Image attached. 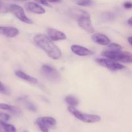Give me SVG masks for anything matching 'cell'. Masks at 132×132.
Returning a JSON list of instances; mask_svg holds the SVG:
<instances>
[{
    "mask_svg": "<svg viewBox=\"0 0 132 132\" xmlns=\"http://www.w3.org/2000/svg\"><path fill=\"white\" fill-rule=\"evenodd\" d=\"M124 7L126 9H130L132 7V3L130 1H126L123 5Z\"/></svg>",
    "mask_w": 132,
    "mask_h": 132,
    "instance_id": "24",
    "label": "cell"
},
{
    "mask_svg": "<svg viewBox=\"0 0 132 132\" xmlns=\"http://www.w3.org/2000/svg\"><path fill=\"white\" fill-rule=\"evenodd\" d=\"M24 7L28 11L34 13V14H43L45 13V9L36 2L29 1V2L26 3Z\"/></svg>",
    "mask_w": 132,
    "mask_h": 132,
    "instance_id": "9",
    "label": "cell"
},
{
    "mask_svg": "<svg viewBox=\"0 0 132 132\" xmlns=\"http://www.w3.org/2000/svg\"><path fill=\"white\" fill-rule=\"evenodd\" d=\"M72 15H75L77 18L79 26L88 33H94L95 30L92 24L90 15L87 12L83 10H73Z\"/></svg>",
    "mask_w": 132,
    "mask_h": 132,
    "instance_id": "2",
    "label": "cell"
},
{
    "mask_svg": "<svg viewBox=\"0 0 132 132\" xmlns=\"http://www.w3.org/2000/svg\"><path fill=\"white\" fill-rule=\"evenodd\" d=\"M92 39L94 42L101 45H108L110 43V40L106 35L101 33H95L93 34Z\"/></svg>",
    "mask_w": 132,
    "mask_h": 132,
    "instance_id": "13",
    "label": "cell"
},
{
    "mask_svg": "<svg viewBox=\"0 0 132 132\" xmlns=\"http://www.w3.org/2000/svg\"><path fill=\"white\" fill-rule=\"evenodd\" d=\"M131 18H130L128 19V20L127 21V23H128V24H129V25L130 26H131Z\"/></svg>",
    "mask_w": 132,
    "mask_h": 132,
    "instance_id": "27",
    "label": "cell"
},
{
    "mask_svg": "<svg viewBox=\"0 0 132 132\" xmlns=\"http://www.w3.org/2000/svg\"><path fill=\"white\" fill-rule=\"evenodd\" d=\"M6 10L12 13L21 21L27 24H33V21L26 15L23 7L17 4H10L6 7Z\"/></svg>",
    "mask_w": 132,
    "mask_h": 132,
    "instance_id": "5",
    "label": "cell"
},
{
    "mask_svg": "<svg viewBox=\"0 0 132 132\" xmlns=\"http://www.w3.org/2000/svg\"><path fill=\"white\" fill-rule=\"evenodd\" d=\"M0 132H1V131H0Z\"/></svg>",
    "mask_w": 132,
    "mask_h": 132,
    "instance_id": "29",
    "label": "cell"
},
{
    "mask_svg": "<svg viewBox=\"0 0 132 132\" xmlns=\"http://www.w3.org/2000/svg\"><path fill=\"white\" fill-rule=\"evenodd\" d=\"M116 18V15L113 13L110 12H104L101 15V19L103 22H110L113 21Z\"/></svg>",
    "mask_w": 132,
    "mask_h": 132,
    "instance_id": "16",
    "label": "cell"
},
{
    "mask_svg": "<svg viewBox=\"0 0 132 132\" xmlns=\"http://www.w3.org/2000/svg\"><path fill=\"white\" fill-rule=\"evenodd\" d=\"M97 63H99L100 65L108 68L111 71H118L125 68V67L121 63H117L113 61L110 60L105 58H99L96 59Z\"/></svg>",
    "mask_w": 132,
    "mask_h": 132,
    "instance_id": "8",
    "label": "cell"
},
{
    "mask_svg": "<svg viewBox=\"0 0 132 132\" xmlns=\"http://www.w3.org/2000/svg\"><path fill=\"white\" fill-rule=\"evenodd\" d=\"M34 41L39 48L54 60H57L61 57V50L46 35L42 34L36 35L34 37Z\"/></svg>",
    "mask_w": 132,
    "mask_h": 132,
    "instance_id": "1",
    "label": "cell"
},
{
    "mask_svg": "<svg viewBox=\"0 0 132 132\" xmlns=\"http://www.w3.org/2000/svg\"><path fill=\"white\" fill-rule=\"evenodd\" d=\"M9 90H8V89L6 88V86H5V85H4L0 81V94H6V95H7V94H9Z\"/></svg>",
    "mask_w": 132,
    "mask_h": 132,
    "instance_id": "22",
    "label": "cell"
},
{
    "mask_svg": "<svg viewBox=\"0 0 132 132\" xmlns=\"http://www.w3.org/2000/svg\"><path fill=\"white\" fill-rule=\"evenodd\" d=\"M39 3L41 4H42V5H45V6H50V5H49V2H48V1H39Z\"/></svg>",
    "mask_w": 132,
    "mask_h": 132,
    "instance_id": "25",
    "label": "cell"
},
{
    "mask_svg": "<svg viewBox=\"0 0 132 132\" xmlns=\"http://www.w3.org/2000/svg\"><path fill=\"white\" fill-rule=\"evenodd\" d=\"M3 5V2H2V1H0V9H1V8H2Z\"/></svg>",
    "mask_w": 132,
    "mask_h": 132,
    "instance_id": "28",
    "label": "cell"
},
{
    "mask_svg": "<svg viewBox=\"0 0 132 132\" xmlns=\"http://www.w3.org/2000/svg\"><path fill=\"white\" fill-rule=\"evenodd\" d=\"M19 101H22L24 103V105H25L26 108L29 110L32 111V112H36L37 111V107L34 104L28 101L27 98H20L19 99Z\"/></svg>",
    "mask_w": 132,
    "mask_h": 132,
    "instance_id": "18",
    "label": "cell"
},
{
    "mask_svg": "<svg viewBox=\"0 0 132 132\" xmlns=\"http://www.w3.org/2000/svg\"><path fill=\"white\" fill-rule=\"evenodd\" d=\"M65 101L67 104L69 105V106L74 107L78 105L79 101L76 97L73 96V95H68L65 97Z\"/></svg>",
    "mask_w": 132,
    "mask_h": 132,
    "instance_id": "19",
    "label": "cell"
},
{
    "mask_svg": "<svg viewBox=\"0 0 132 132\" xmlns=\"http://www.w3.org/2000/svg\"><path fill=\"white\" fill-rule=\"evenodd\" d=\"M68 110L77 119L80 120L84 122H86V123H95V122H99L101 120V117L97 115L88 114V113H82V112L77 110L75 107L68 106Z\"/></svg>",
    "mask_w": 132,
    "mask_h": 132,
    "instance_id": "4",
    "label": "cell"
},
{
    "mask_svg": "<svg viewBox=\"0 0 132 132\" xmlns=\"http://www.w3.org/2000/svg\"><path fill=\"white\" fill-rule=\"evenodd\" d=\"M131 40H132V37H131V36H130V37H128V43H129V44H130V46H131V45H132Z\"/></svg>",
    "mask_w": 132,
    "mask_h": 132,
    "instance_id": "26",
    "label": "cell"
},
{
    "mask_svg": "<svg viewBox=\"0 0 132 132\" xmlns=\"http://www.w3.org/2000/svg\"><path fill=\"white\" fill-rule=\"evenodd\" d=\"M0 119H1V121H3V122L5 121H8L10 119V115L7 114V113H3V112H0Z\"/></svg>",
    "mask_w": 132,
    "mask_h": 132,
    "instance_id": "23",
    "label": "cell"
},
{
    "mask_svg": "<svg viewBox=\"0 0 132 132\" xmlns=\"http://www.w3.org/2000/svg\"><path fill=\"white\" fill-rule=\"evenodd\" d=\"M108 48H109V50H112V51H121L122 49V47L120 45L117 43H110L108 45Z\"/></svg>",
    "mask_w": 132,
    "mask_h": 132,
    "instance_id": "20",
    "label": "cell"
},
{
    "mask_svg": "<svg viewBox=\"0 0 132 132\" xmlns=\"http://www.w3.org/2000/svg\"><path fill=\"white\" fill-rule=\"evenodd\" d=\"M41 73L45 78L53 82H59L61 80V75L59 72L48 64H44L42 66Z\"/></svg>",
    "mask_w": 132,
    "mask_h": 132,
    "instance_id": "6",
    "label": "cell"
},
{
    "mask_svg": "<svg viewBox=\"0 0 132 132\" xmlns=\"http://www.w3.org/2000/svg\"><path fill=\"white\" fill-rule=\"evenodd\" d=\"M102 55L107 59L113 61H120L122 63H131V54L126 51H112L106 50L102 53Z\"/></svg>",
    "mask_w": 132,
    "mask_h": 132,
    "instance_id": "3",
    "label": "cell"
},
{
    "mask_svg": "<svg viewBox=\"0 0 132 132\" xmlns=\"http://www.w3.org/2000/svg\"><path fill=\"white\" fill-rule=\"evenodd\" d=\"M47 33L48 36V37L50 39V40L54 41H59V40L67 39V36L65 34L61 31L58 30L54 28H48L47 29Z\"/></svg>",
    "mask_w": 132,
    "mask_h": 132,
    "instance_id": "10",
    "label": "cell"
},
{
    "mask_svg": "<svg viewBox=\"0 0 132 132\" xmlns=\"http://www.w3.org/2000/svg\"><path fill=\"white\" fill-rule=\"evenodd\" d=\"M76 3L78 5L82 6H92L94 4L93 1H76Z\"/></svg>",
    "mask_w": 132,
    "mask_h": 132,
    "instance_id": "21",
    "label": "cell"
},
{
    "mask_svg": "<svg viewBox=\"0 0 132 132\" xmlns=\"http://www.w3.org/2000/svg\"><path fill=\"white\" fill-rule=\"evenodd\" d=\"M71 50L76 55L81 57L88 56L94 54V52L87 48L84 47L82 46H80L78 45H73L71 46Z\"/></svg>",
    "mask_w": 132,
    "mask_h": 132,
    "instance_id": "11",
    "label": "cell"
},
{
    "mask_svg": "<svg viewBox=\"0 0 132 132\" xmlns=\"http://www.w3.org/2000/svg\"><path fill=\"white\" fill-rule=\"evenodd\" d=\"M0 109L6 110L11 113L14 116L19 117L22 114V112L19 108L15 107L14 106L10 105V104H5V103H0Z\"/></svg>",
    "mask_w": 132,
    "mask_h": 132,
    "instance_id": "14",
    "label": "cell"
},
{
    "mask_svg": "<svg viewBox=\"0 0 132 132\" xmlns=\"http://www.w3.org/2000/svg\"><path fill=\"white\" fill-rule=\"evenodd\" d=\"M18 34H19V30L16 28L12 27L0 26V35H3L9 38H13Z\"/></svg>",
    "mask_w": 132,
    "mask_h": 132,
    "instance_id": "12",
    "label": "cell"
},
{
    "mask_svg": "<svg viewBox=\"0 0 132 132\" xmlns=\"http://www.w3.org/2000/svg\"><path fill=\"white\" fill-rule=\"evenodd\" d=\"M15 75L18 77L20 78L21 79L24 80V81H27V82H30L31 84H34V85H36L38 82V81L36 78L32 77V76H29L27 73H24V72L21 70H16L15 72Z\"/></svg>",
    "mask_w": 132,
    "mask_h": 132,
    "instance_id": "15",
    "label": "cell"
},
{
    "mask_svg": "<svg viewBox=\"0 0 132 132\" xmlns=\"http://www.w3.org/2000/svg\"><path fill=\"white\" fill-rule=\"evenodd\" d=\"M0 126L3 130V132H17V130L14 126L5 123L0 120Z\"/></svg>",
    "mask_w": 132,
    "mask_h": 132,
    "instance_id": "17",
    "label": "cell"
},
{
    "mask_svg": "<svg viewBox=\"0 0 132 132\" xmlns=\"http://www.w3.org/2000/svg\"><path fill=\"white\" fill-rule=\"evenodd\" d=\"M36 123L41 131L48 132L49 128L55 126L57 121L52 117H42L37 118Z\"/></svg>",
    "mask_w": 132,
    "mask_h": 132,
    "instance_id": "7",
    "label": "cell"
}]
</instances>
